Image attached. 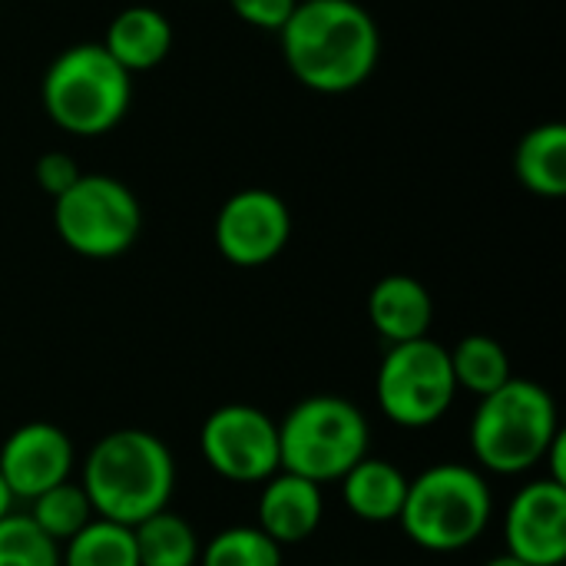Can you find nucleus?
<instances>
[{"label": "nucleus", "instance_id": "obj_4", "mask_svg": "<svg viewBox=\"0 0 566 566\" xmlns=\"http://www.w3.org/2000/svg\"><path fill=\"white\" fill-rule=\"evenodd\" d=\"M494 514V497L481 471L468 464H434L408 481L398 524L408 541L431 554H458L481 541Z\"/></svg>", "mask_w": 566, "mask_h": 566}, {"label": "nucleus", "instance_id": "obj_23", "mask_svg": "<svg viewBox=\"0 0 566 566\" xmlns=\"http://www.w3.org/2000/svg\"><path fill=\"white\" fill-rule=\"evenodd\" d=\"M0 566H60V544H53L30 514L0 517Z\"/></svg>", "mask_w": 566, "mask_h": 566}, {"label": "nucleus", "instance_id": "obj_17", "mask_svg": "<svg viewBox=\"0 0 566 566\" xmlns=\"http://www.w3.org/2000/svg\"><path fill=\"white\" fill-rule=\"evenodd\" d=\"M514 172L521 186L544 199H560L566 192V126L541 123L527 129L514 153Z\"/></svg>", "mask_w": 566, "mask_h": 566}, {"label": "nucleus", "instance_id": "obj_9", "mask_svg": "<svg viewBox=\"0 0 566 566\" xmlns=\"http://www.w3.org/2000/svg\"><path fill=\"white\" fill-rule=\"evenodd\" d=\"M206 464L232 484H265L279 471V424L255 405H222L199 431Z\"/></svg>", "mask_w": 566, "mask_h": 566}, {"label": "nucleus", "instance_id": "obj_3", "mask_svg": "<svg viewBox=\"0 0 566 566\" xmlns=\"http://www.w3.org/2000/svg\"><path fill=\"white\" fill-rule=\"evenodd\" d=\"M560 434V415L551 391L531 378H511L484 395L471 418V454L484 471L524 474L537 468Z\"/></svg>", "mask_w": 566, "mask_h": 566}, {"label": "nucleus", "instance_id": "obj_10", "mask_svg": "<svg viewBox=\"0 0 566 566\" xmlns=\"http://www.w3.org/2000/svg\"><path fill=\"white\" fill-rule=\"evenodd\" d=\"M292 235V212L272 189H242L216 216V249L239 269H259L282 255Z\"/></svg>", "mask_w": 566, "mask_h": 566}, {"label": "nucleus", "instance_id": "obj_21", "mask_svg": "<svg viewBox=\"0 0 566 566\" xmlns=\"http://www.w3.org/2000/svg\"><path fill=\"white\" fill-rule=\"evenodd\" d=\"M30 521L53 541V544H66L73 534H80L96 514L90 507V497L80 484L63 481L50 491H43L40 497L30 501Z\"/></svg>", "mask_w": 566, "mask_h": 566}, {"label": "nucleus", "instance_id": "obj_8", "mask_svg": "<svg viewBox=\"0 0 566 566\" xmlns=\"http://www.w3.org/2000/svg\"><path fill=\"white\" fill-rule=\"evenodd\" d=\"M458 381L451 371V355L431 338L391 345L378 365L375 395L388 421L398 428H431L438 424L454 398Z\"/></svg>", "mask_w": 566, "mask_h": 566}, {"label": "nucleus", "instance_id": "obj_7", "mask_svg": "<svg viewBox=\"0 0 566 566\" xmlns=\"http://www.w3.org/2000/svg\"><path fill=\"white\" fill-rule=\"evenodd\" d=\"M53 229L60 242L83 259H116L136 245L143 206L116 176L83 172L53 199Z\"/></svg>", "mask_w": 566, "mask_h": 566}, {"label": "nucleus", "instance_id": "obj_28", "mask_svg": "<svg viewBox=\"0 0 566 566\" xmlns=\"http://www.w3.org/2000/svg\"><path fill=\"white\" fill-rule=\"evenodd\" d=\"M488 566H531V564H524V560H517V557H511V554H501V557H494Z\"/></svg>", "mask_w": 566, "mask_h": 566}, {"label": "nucleus", "instance_id": "obj_14", "mask_svg": "<svg viewBox=\"0 0 566 566\" xmlns=\"http://www.w3.org/2000/svg\"><path fill=\"white\" fill-rule=\"evenodd\" d=\"M368 318L371 328L391 345L418 342L431 332L434 298L411 275H385L381 282H375L368 295Z\"/></svg>", "mask_w": 566, "mask_h": 566}, {"label": "nucleus", "instance_id": "obj_1", "mask_svg": "<svg viewBox=\"0 0 566 566\" xmlns=\"http://www.w3.org/2000/svg\"><path fill=\"white\" fill-rule=\"evenodd\" d=\"M285 66L315 93H352L381 60V30L358 0H298L279 30Z\"/></svg>", "mask_w": 566, "mask_h": 566}, {"label": "nucleus", "instance_id": "obj_22", "mask_svg": "<svg viewBox=\"0 0 566 566\" xmlns=\"http://www.w3.org/2000/svg\"><path fill=\"white\" fill-rule=\"evenodd\" d=\"M199 566H282V547L259 527H226L206 541Z\"/></svg>", "mask_w": 566, "mask_h": 566}, {"label": "nucleus", "instance_id": "obj_19", "mask_svg": "<svg viewBox=\"0 0 566 566\" xmlns=\"http://www.w3.org/2000/svg\"><path fill=\"white\" fill-rule=\"evenodd\" d=\"M448 355H451V371H454L458 388H464L478 398L497 391L501 385H507L514 378L504 345L488 335H468Z\"/></svg>", "mask_w": 566, "mask_h": 566}, {"label": "nucleus", "instance_id": "obj_11", "mask_svg": "<svg viewBox=\"0 0 566 566\" xmlns=\"http://www.w3.org/2000/svg\"><path fill=\"white\" fill-rule=\"evenodd\" d=\"M507 554L531 566H560L566 560V488L541 478L514 494L504 514Z\"/></svg>", "mask_w": 566, "mask_h": 566}, {"label": "nucleus", "instance_id": "obj_12", "mask_svg": "<svg viewBox=\"0 0 566 566\" xmlns=\"http://www.w3.org/2000/svg\"><path fill=\"white\" fill-rule=\"evenodd\" d=\"M73 461V441L63 428L50 421H30L3 441L0 478L10 488L13 501H33L43 491L70 481Z\"/></svg>", "mask_w": 566, "mask_h": 566}, {"label": "nucleus", "instance_id": "obj_29", "mask_svg": "<svg viewBox=\"0 0 566 566\" xmlns=\"http://www.w3.org/2000/svg\"><path fill=\"white\" fill-rule=\"evenodd\" d=\"M342 566H348V564H342Z\"/></svg>", "mask_w": 566, "mask_h": 566}, {"label": "nucleus", "instance_id": "obj_25", "mask_svg": "<svg viewBox=\"0 0 566 566\" xmlns=\"http://www.w3.org/2000/svg\"><path fill=\"white\" fill-rule=\"evenodd\" d=\"M229 7L235 10L242 23L279 33L285 20L292 17V10L298 7V0H229Z\"/></svg>", "mask_w": 566, "mask_h": 566}, {"label": "nucleus", "instance_id": "obj_6", "mask_svg": "<svg viewBox=\"0 0 566 566\" xmlns=\"http://www.w3.org/2000/svg\"><path fill=\"white\" fill-rule=\"evenodd\" d=\"M368 441L371 431L361 408L335 395H312L279 421V471L325 488L368 458Z\"/></svg>", "mask_w": 566, "mask_h": 566}, {"label": "nucleus", "instance_id": "obj_26", "mask_svg": "<svg viewBox=\"0 0 566 566\" xmlns=\"http://www.w3.org/2000/svg\"><path fill=\"white\" fill-rule=\"evenodd\" d=\"M544 461L551 464V481H557V484H564V488H566V438H564V428H560V434H557V438L551 441V448H547Z\"/></svg>", "mask_w": 566, "mask_h": 566}, {"label": "nucleus", "instance_id": "obj_16", "mask_svg": "<svg viewBox=\"0 0 566 566\" xmlns=\"http://www.w3.org/2000/svg\"><path fill=\"white\" fill-rule=\"evenodd\" d=\"M342 501L348 514L365 524H395L408 497V478L385 458H361L342 481Z\"/></svg>", "mask_w": 566, "mask_h": 566}, {"label": "nucleus", "instance_id": "obj_18", "mask_svg": "<svg viewBox=\"0 0 566 566\" xmlns=\"http://www.w3.org/2000/svg\"><path fill=\"white\" fill-rule=\"evenodd\" d=\"M133 541H136L139 566H196L202 551L192 524L172 514L169 507L136 524Z\"/></svg>", "mask_w": 566, "mask_h": 566}, {"label": "nucleus", "instance_id": "obj_2", "mask_svg": "<svg viewBox=\"0 0 566 566\" xmlns=\"http://www.w3.org/2000/svg\"><path fill=\"white\" fill-rule=\"evenodd\" d=\"M80 488L96 517L136 527L169 507L176 491V458L159 434L119 428L90 448Z\"/></svg>", "mask_w": 566, "mask_h": 566}, {"label": "nucleus", "instance_id": "obj_13", "mask_svg": "<svg viewBox=\"0 0 566 566\" xmlns=\"http://www.w3.org/2000/svg\"><path fill=\"white\" fill-rule=\"evenodd\" d=\"M325 517V497L322 488L289 474L275 471L259 494V531L269 534L279 547L305 544Z\"/></svg>", "mask_w": 566, "mask_h": 566}, {"label": "nucleus", "instance_id": "obj_5", "mask_svg": "<svg viewBox=\"0 0 566 566\" xmlns=\"http://www.w3.org/2000/svg\"><path fill=\"white\" fill-rule=\"evenodd\" d=\"M40 96L46 116L63 133L93 139L123 123L133 103V76L103 43H76L50 63Z\"/></svg>", "mask_w": 566, "mask_h": 566}, {"label": "nucleus", "instance_id": "obj_20", "mask_svg": "<svg viewBox=\"0 0 566 566\" xmlns=\"http://www.w3.org/2000/svg\"><path fill=\"white\" fill-rule=\"evenodd\" d=\"M60 566H139L133 527L93 517L60 547Z\"/></svg>", "mask_w": 566, "mask_h": 566}, {"label": "nucleus", "instance_id": "obj_27", "mask_svg": "<svg viewBox=\"0 0 566 566\" xmlns=\"http://www.w3.org/2000/svg\"><path fill=\"white\" fill-rule=\"evenodd\" d=\"M10 507H13V494H10V488L3 484V478H0V517H7Z\"/></svg>", "mask_w": 566, "mask_h": 566}, {"label": "nucleus", "instance_id": "obj_24", "mask_svg": "<svg viewBox=\"0 0 566 566\" xmlns=\"http://www.w3.org/2000/svg\"><path fill=\"white\" fill-rule=\"evenodd\" d=\"M33 176H36L40 189H43L46 196L56 199V196H63L83 172H80V166H76L73 156H66V153H60V149H50V153H43V156L36 159Z\"/></svg>", "mask_w": 566, "mask_h": 566}, {"label": "nucleus", "instance_id": "obj_15", "mask_svg": "<svg viewBox=\"0 0 566 566\" xmlns=\"http://www.w3.org/2000/svg\"><path fill=\"white\" fill-rule=\"evenodd\" d=\"M103 46L129 76L146 73V70L159 66L169 56V50H172V23L156 7H143V3L126 7L109 20Z\"/></svg>", "mask_w": 566, "mask_h": 566}]
</instances>
